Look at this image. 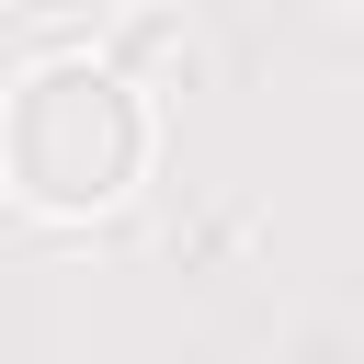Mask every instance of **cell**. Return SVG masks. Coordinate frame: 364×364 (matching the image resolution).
Instances as JSON below:
<instances>
[{
  "label": "cell",
  "mask_w": 364,
  "mask_h": 364,
  "mask_svg": "<svg viewBox=\"0 0 364 364\" xmlns=\"http://www.w3.org/2000/svg\"><path fill=\"white\" fill-rule=\"evenodd\" d=\"M136 159H148V114H136V91L102 80V68H34V80L11 91V114H0V171H11V193L46 205V216L114 205V193L136 182Z\"/></svg>",
  "instance_id": "6da1fadb"
}]
</instances>
